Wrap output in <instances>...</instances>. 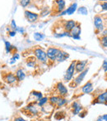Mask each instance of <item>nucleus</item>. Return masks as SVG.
Returning a JSON list of instances; mask_svg holds the SVG:
<instances>
[{"mask_svg": "<svg viewBox=\"0 0 107 121\" xmlns=\"http://www.w3.org/2000/svg\"><path fill=\"white\" fill-rule=\"evenodd\" d=\"M34 53H35V56H36V58L38 59L39 60H40L41 62H43V63L47 62V59H48L47 53L43 50V49L36 48L35 51H34Z\"/></svg>", "mask_w": 107, "mask_h": 121, "instance_id": "obj_1", "label": "nucleus"}, {"mask_svg": "<svg viewBox=\"0 0 107 121\" xmlns=\"http://www.w3.org/2000/svg\"><path fill=\"white\" fill-rule=\"evenodd\" d=\"M76 63H77V61H76V60L72 61V62H71V64H70V66H69V67L68 68L67 71H66L65 76H64V80H65L66 81H69L73 78V76L74 71H75Z\"/></svg>", "mask_w": 107, "mask_h": 121, "instance_id": "obj_2", "label": "nucleus"}, {"mask_svg": "<svg viewBox=\"0 0 107 121\" xmlns=\"http://www.w3.org/2000/svg\"><path fill=\"white\" fill-rule=\"evenodd\" d=\"M59 52H60L59 49L55 48V47H50V48H48L46 52L47 56L51 60H56V58H57Z\"/></svg>", "mask_w": 107, "mask_h": 121, "instance_id": "obj_3", "label": "nucleus"}, {"mask_svg": "<svg viewBox=\"0 0 107 121\" xmlns=\"http://www.w3.org/2000/svg\"><path fill=\"white\" fill-rule=\"evenodd\" d=\"M94 25L95 27L98 32H100L104 29V25H103V20L100 17V16L96 15L94 17Z\"/></svg>", "mask_w": 107, "mask_h": 121, "instance_id": "obj_4", "label": "nucleus"}, {"mask_svg": "<svg viewBox=\"0 0 107 121\" xmlns=\"http://www.w3.org/2000/svg\"><path fill=\"white\" fill-rule=\"evenodd\" d=\"M95 103L97 104H107V91L102 92L101 94H100L97 98L96 99Z\"/></svg>", "mask_w": 107, "mask_h": 121, "instance_id": "obj_5", "label": "nucleus"}, {"mask_svg": "<svg viewBox=\"0 0 107 121\" xmlns=\"http://www.w3.org/2000/svg\"><path fill=\"white\" fill-rule=\"evenodd\" d=\"M25 16L27 17V21H29L30 22H35L39 17V15L37 13L30 12V11H25Z\"/></svg>", "mask_w": 107, "mask_h": 121, "instance_id": "obj_6", "label": "nucleus"}, {"mask_svg": "<svg viewBox=\"0 0 107 121\" xmlns=\"http://www.w3.org/2000/svg\"><path fill=\"white\" fill-rule=\"evenodd\" d=\"M87 64V60H80V61H77L76 63V66H75V71L77 73H80L82 71H83L86 69V65Z\"/></svg>", "mask_w": 107, "mask_h": 121, "instance_id": "obj_7", "label": "nucleus"}, {"mask_svg": "<svg viewBox=\"0 0 107 121\" xmlns=\"http://www.w3.org/2000/svg\"><path fill=\"white\" fill-rule=\"evenodd\" d=\"M71 37L74 39H80V34H81V27L79 24L75 26L73 29L71 31Z\"/></svg>", "mask_w": 107, "mask_h": 121, "instance_id": "obj_8", "label": "nucleus"}, {"mask_svg": "<svg viewBox=\"0 0 107 121\" xmlns=\"http://www.w3.org/2000/svg\"><path fill=\"white\" fill-rule=\"evenodd\" d=\"M82 91L83 94H90L93 91V84L91 81L86 83L82 87Z\"/></svg>", "mask_w": 107, "mask_h": 121, "instance_id": "obj_9", "label": "nucleus"}, {"mask_svg": "<svg viewBox=\"0 0 107 121\" xmlns=\"http://www.w3.org/2000/svg\"><path fill=\"white\" fill-rule=\"evenodd\" d=\"M88 71H89V69L87 68V69L84 70L83 71H82V72H81V74H79L78 76L76 77V79L74 80V84L77 85H77H79V84H81V82L83 81L84 77L86 76V74L88 72Z\"/></svg>", "mask_w": 107, "mask_h": 121, "instance_id": "obj_10", "label": "nucleus"}, {"mask_svg": "<svg viewBox=\"0 0 107 121\" xmlns=\"http://www.w3.org/2000/svg\"><path fill=\"white\" fill-rule=\"evenodd\" d=\"M54 4H55L57 6V12L62 13L65 8V1L64 0H55Z\"/></svg>", "mask_w": 107, "mask_h": 121, "instance_id": "obj_11", "label": "nucleus"}, {"mask_svg": "<svg viewBox=\"0 0 107 121\" xmlns=\"http://www.w3.org/2000/svg\"><path fill=\"white\" fill-rule=\"evenodd\" d=\"M76 25H77V23L74 20H69L68 22H66L65 25H64V29H65L66 32H69L75 27Z\"/></svg>", "mask_w": 107, "mask_h": 121, "instance_id": "obj_12", "label": "nucleus"}, {"mask_svg": "<svg viewBox=\"0 0 107 121\" xmlns=\"http://www.w3.org/2000/svg\"><path fill=\"white\" fill-rule=\"evenodd\" d=\"M57 89H58V91H59V92L61 96H65L68 95L67 88L64 86V84H63L62 82H59L57 84Z\"/></svg>", "mask_w": 107, "mask_h": 121, "instance_id": "obj_13", "label": "nucleus"}, {"mask_svg": "<svg viewBox=\"0 0 107 121\" xmlns=\"http://www.w3.org/2000/svg\"><path fill=\"white\" fill-rule=\"evenodd\" d=\"M69 55L67 53V52H63V51L60 50V52H59L57 58H56V60L59 61V62H61V61H64V60H65L66 59L69 58Z\"/></svg>", "mask_w": 107, "mask_h": 121, "instance_id": "obj_14", "label": "nucleus"}, {"mask_svg": "<svg viewBox=\"0 0 107 121\" xmlns=\"http://www.w3.org/2000/svg\"><path fill=\"white\" fill-rule=\"evenodd\" d=\"M5 81L8 84H13V83H15L16 81H17V76H14L13 74L9 73V74H8L7 76L5 77Z\"/></svg>", "mask_w": 107, "mask_h": 121, "instance_id": "obj_15", "label": "nucleus"}, {"mask_svg": "<svg viewBox=\"0 0 107 121\" xmlns=\"http://www.w3.org/2000/svg\"><path fill=\"white\" fill-rule=\"evenodd\" d=\"M73 114H78L82 110V105L77 101L73 103Z\"/></svg>", "mask_w": 107, "mask_h": 121, "instance_id": "obj_16", "label": "nucleus"}, {"mask_svg": "<svg viewBox=\"0 0 107 121\" xmlns=\"http://www.w3.org/2000/svg\"><path fill=\"white\" fill-rule=\"evenodd\" d=\"M16 76H17V81H22L25 79L26 75L22 69H18L16 71Z\"/></svg>", "mask_w": 107, "mask_h": 121, "instance_id": "obj_17", "label": "nucleus"}, {"mask_svg": "<svg viewBox=\"0 0 107 121\" xmlns=\"http://www.w3.org/2000/svg\"><path fill=\"white\" fill-rule=\"evenodd\" d=\"M77 10V4L74 3L71 6H69V8H68V9H66L65 12H66V14L68 15H71V14L74 13V12Z\"/></svg>", "mask_w": 107, "mask_h": 121, "instance_id": "obj_18", "label": "nucleus"}, {"mask_svg": "<svg viewBox=\"0 0 107 121\" xmlns=\"http://www.w3.org/2000/svg\"><path fill=\"white\" fill-rule=\"evenodd\" d=\"M66 103H67V99H64V98H63V97H59V99L58 100V102L56 104H57L58 107H61V106L64 105Z\"/></svg>", "mask_w": 107, "mask_h": 121, "instance_id": "obj_19", "label": "nucleus"}, {"mask_svg": "<svg viewBox=\"0 0 107 121\" xmlns=\"http://www.w3.org/2000/svg\"><path fill=\"white\" fill-rule=\"evenodd\" d=\"M45 37V35L42 33H39V32H35L34 34V38H35V41H41L42 39Z\"/></svg>", "mask_w": 107, "mask_h": 121, "instance_id": "obj_20", "label": "nucleus"}, {"mask_svg": "<svg viewBox=\"0 0 107 121\" xmlns=\"http://www.w3.org/2000/svg\"><path fill=\"white\" fill-rule=\"evenodd\" d=\"M77 12H78V13H81L82 15H87L88 14V11H87V8L85 7H80L77 9Z\"/></svg>", "mask_w": 107, "mask_h": 121, "instance_id": "obj_21", "label": "nucleus"}, {"mask_svg": "<svg viewBox=\"0 0 107 121\" xmlns=\"http://www.w3.org/2000/svg\"><path fill=\"white\" fill-rule=\"evenodd\" d=\"M100 43L104 47H107V35H104L100 37Z\"/></svg>", "mask_w": 107, "mask_h": 121, "instance_id": "obj_22", "label": "nucleus"}, {"mask_svg": "<svg viewBox=\"0 0 107 121\" xmlns=\"http://www.w3.org/2000/svg\"><path fill=\"white\" fill-rule=\"evenodd\" d=\"M47 101H48V98H47V97H42L38 102L39 106H43L45 104H46Z\"/></svg>", "mask_w": 107, "mask_h": 121, "instance_id": "obj_23", "label": "nucleus"}, {"mask_svg": "<svg viewBox=\"0 0 107 121\" xmlns=\"http://www.w3.org/2000/svg\"><path fill=\"white\" fill-rule=\"evenodd\" d=\"M59 99V97H58V96H52V97L50 98V102L53 104H56Z\"/></svg>", "mask_w": 107, "mask_h": 121, "instance_id": "obj_24", "label": "nucleus"}, {"mask_svg": "<svg viewBox=\"0 0 107 121\" xmlns=\"http://www.w3.org/2000/svg\"><path fill=\"white\" fill-rule=\"evenodd\" d=\"M31 1V0H21L20 4H21V5H22L23 8H26L27 6H28L29 4H30Z\"/></svg>", "mask_w": 107, "mask_h": 121, "instance_id": "obj_25", "label": "nucleus"}, {"mask_svg": "<svg viewBox=\"0 0 107 121\" xmlns=\"http://www.w3.org/2000/svg\"><path fill=\"white\" fill-rule=\"evenodd\" d=\"M60 114H61V112H58V113H56L55 115H54V119H57V120H61V119H64V113H62V114H61V115H60Z\"/></svg>", "mask_w": 107, "mask_h": 121, "instance_id": "obj_26", "label": "nucleus"}, {"mask_svg": "<svg viewBox=\"0 0 107 121\" xmlns=\"http://www.w3.org/2000/svg\"><path fill=\"white\" fill-rule=\"evenodd\" d=\"M50 13V11L49 10V9L47 7H45V9H44L43 10L41 11V13H40V15H41L42 17H45V16L48 15Z\"/></svg>", "mask_w": 107, "mask_h": 121, "instance_id": "obj_27", "label": "nucleus"}, {"mask_svg": "<svg viewBox=\"0 0 107 121\" xmlns=\"http://www.w3.org/2000/svg\"><path fill=\"white\" fill-rule=\"evenodd\" d=\"M33 95H35L37 97V99L38 100H40V99H41L42 97H43V95H42V93L41 92H37V91H33V92L31 93Z\"/></svg>", "mask_w": 107, "mask_h": 121, "instance_id": "obj_28", "label": "nucleus"}, {"mask_svg": "<svg viewBox=\"0 0 107 121\" xmlns=\"http://www.w3.org/2000/svg\"><path fill=\"white\" fill-rule=\"evenodd\" d=\"M96 121H107V114H103V115L98 117V119H96Z\"/></svg>", "mask_w": 107, "mask_h": 121, "instance_id": "obj_29", "label": "nucleus"}, {"mask_svg": "<svg viewBox=\"0 0 107 121\" xmlns=\"http://www.w3.org/2000/svg\"><path fill=\"white\" fill-rule=\"evenodd\" d=\"M5 46H6V51H7V52H11V49H12V46H11V44L9 43L8 42H5Z\"/></svg>", "mask_w": 107, "mask_h": 121, "instance_id": "obj_30", "label": "nucleus"}, {"mask_svg": "<svg viewBox=\"0 0 107 121\" xmlns=\"http://www.w3.org/2000/svg\"><path fill=\"white\" fill-rule=\"evenodd\" d=\"M100 6H101L102 10L107 11V2H101L100 3Z\"/></svg>", "mask_w": 107, "mask_h": 121, "instance_id": "obj_31", "label": "nucleus"}, {"mask_svg": "<svg viewBox=\"0 0 107 121\" xmlns=\"http://www.w3.org/2000/svg\"><path fill=\"white\" fill-rule=\"evenodd\" d=\"M27 65L30 67H35V60H30V61H27Z\"/></svg>", "mask_w": 107, "mask_h": 121, "instance_id": "obj_32", "label": "nucleus"}, {"mask_svg": "<svg viewBox=\"0 0 107 121\" xmlns=\"http://www.w3.org/2000/svg\"><path fill=\"white\" fill-rule=\"evenodd\" d=\"M102 68L105 71V72H107V61L106 60H104L103 64H102Z\"/></svg>", "mask_w": 107, "mask_h": 121, "instance_id": "obj_33", "label": "nucleus"}, {"mask_svg": "<svg viewBox=\"0 0 107 121\" xmlns=\"http://www.w3.org/2000/svg\"><path fill=\"white\" fill-rule=\"evenodd\" d=\"M11 26H12V28L13 29L14 31L17 30V26H16V23H15V20H12V22H11Z\"/></svg>", "mask_w": 107, "mask_h": 121, "instance_id": "obj_34", "label": "nucleus"}, {"mask_svg": "<svg viewBox=\"0 0 107 121\" xmlns=\"http://www.w3.org/2000/svg\"><path fill=\"white\" fill-rule=\"evenodd\" d=\"M14 121H26V120L22 117H17V118H15Z\"/></svg>", "mask_w": 107, "mask_h": 121, "instance_id": "obj_35", "label": "nucleus"}, {"mask_svg": "<svg viewBox=\"0 0 107 121\" xmlns=\"http://www.w3.org/2000/svg\"><path fill=\"white\" fill-rule=\"evenodd\" d=\"M19 57H20V56H19V54H17V53H15V54L13 55V58H15L16 60L19 59Z\"/></svg>", "mask_w": 107, "mask_h": 121, "instance_id": "obj_36", "label": "nucleus"}, {"mask_svg": "<svg viewBox=\"0 0 107 121\" xmlns=\"http://www.w3.org/2000/svg\"><path fill=\"white\" fill-rule=\"evenodd\" d=\"M9 35H10L11 37H14V36L16 35V31H12V32H9Z\"/></svg>", "mask_w": 107, "mask_h": 121, "instance_id": "obj_37", "label": "nucleus"}, {"mask_svg": "<svg viewBox=\"0 0 107 121\" xmlns=\"http://www.w3.org/2000/svg\"><path fill=\"white\" fill-rule=\"evenodd\" d=\"M100 1H103V2H107V0H100Z\"/></svg>", "mask_w": 107, "mask_h": 121, "instance_id": "obj_38", "label": "nucleus"}]
</instances>
